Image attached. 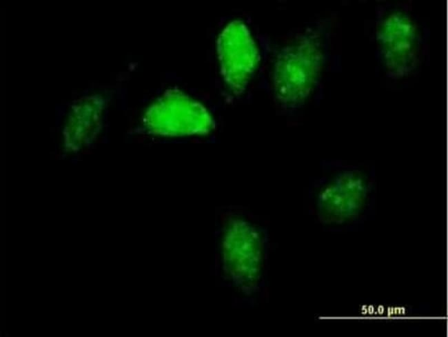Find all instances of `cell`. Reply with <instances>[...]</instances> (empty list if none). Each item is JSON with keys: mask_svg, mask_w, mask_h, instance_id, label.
Listing matches in <instances>:
<instances>
[{"mask_svg": "<svg viewBox=\"0 0 448 337\" xmlns=\"http://www.w3.org/2000/svg\"><path fill=\"white\" fill-rule=\"evenodd\" d=\"M374 190V169L360 164L349 166L320 191L318 214L328 222H362L373 205Z\"/></svg>", "mask_w": 448, "mask_h": 337, "instance_id": "cell-1", "label": "cell"}, {"mask_svg": "<svg viewBox=\"0 0 448 337\" xmlns=\"http://www.w3.org/2000/svg\"><path fill=\"white\" fill-rule=\"evenodd\" d=\"M222 70L227 82L239 90L252 73L257 63V51L244 25L231 23L222 34L219 41Z\"/></svg>", "mask_w": 448, "mask_h": 337, "instance_id": "cell-2", "label": "cell"}, {"mask_svg": "<svg viewBox=\"0 0 448 337\" xmlns=\"http://www.w3.org/2000/svg\"><path fill=\"white\" fill-rule=\"evenodd\" d=\"M224 263L230 274L239 283L254 280L259 261V244L255 232L243 222L233 223L223 241Z\"/></svg>", "mask_w": 448, "mask_h": 337, "instance_id": "cell-3", "label": "cell"}, {"mask_svg": "<svg viewBox=\"0 0 448 337\" xmlns=\"http://www.w3.org/2000/svg\"><path fill=\"white\" fill-rule=\"evenodd\" d=\"M309 52L294 49L282 54L276 65L274 87L278 99L288 104L298 103L309 93L315 64Z\"/></svg>", "mask_w": 448, "mask_h": 337, "instance_id": "cell-4", "label": "cell"}]
</instances>
